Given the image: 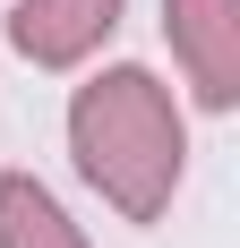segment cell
I'll return each mask as SVG.
<instances>
[{
	"label": "cell",
	"mask_w": 240,
	"mask_h": 248,
	"mask_svg": "<svg viewBox=\"0 0 240 248\" xmlns=\"http://www.w3.org/2000/svg\"><path fill=\"white\" fill-rule=\"evenodd\" d=\"M112 26H120V0H17L9 9V43L34 69H77Z\"/></svg>",
	"instance_id": "obj_3"
},
{
	"label": "cell",
	"mask_w": 240,
	"mask_h": 248,
	"mask_svg": "<svg viewBox=\"0 0 240 248\" xmlns=\"http://www.w3.org/2000/svg\"><path fill=\"white\" fill-rule=\"evenodd\" d=\"M69 154L77 171L95 180V197L129 223H154L180 188V163H189V128H180V103H171L163 77L146 69H103L77 86L69 103Z\"/></svg>",
	"instance_id": "obj_1"
},
{
	"label": "cell",
	"mask_w": 240,
	"mask_h": 248,
	"mask_svg": "<svg viewBox=\"0 0 240 248\" xmlns=\"http://www.w3.org/2000/svg\"><path fill=\"white\" fill-rule=\"evenodd\" d=\"M0 248H86V231L60 214V197L34 171H9L0 180Z\"/></svg>",
	"instance_id": "obj_4"
},
{
	"label": "cell",
	"mask_w": 240,
	"mask_h": 248,
	"mask_svg": "<svg viewBox=\"0 0 240 248\" xmlns=\"http://www.w3.org/2000/svg\"><path fill=\"white\" fill-rule=\"evenodd\" d=\"M163 34L180 51V69H189L197 103L232 111V94H240V0H163Z\"/></svg>",
	"instance_id": "obj_2"
}]
</instances>
